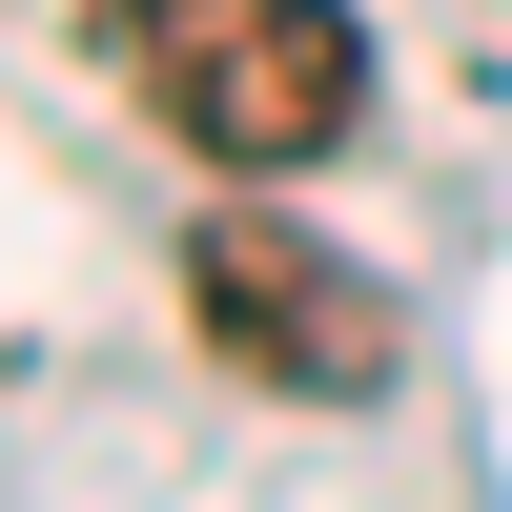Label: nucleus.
<instances>
[{
	"label": "nucleus",
	"instance_id": "f257e3e1",
	"mask_svg": "<svg viewBox=\"0 0 512 512\" xmlns=\"http://www.w3.org/2000/svg\"><path fill=\"white\" fill-rule=\"evenodd\" d=\"M123 103L205 164V185H308L369 123V21L349 0H82Z\"/></svg>",
	"mask_w": 512,
	"mask_h": 512
},
{
	"label": "nucleus",
	"instance_id": "f03ea898",
	"mask_svg": "<svg viewBox=\"0 0 512 512\" xmlns=\"http://www.w3.org/2000/svg\"><path fill=\"white\" fill-rule=\"evenodd\" d=\"M185 308H205V349L246 369V390H287V410H369L410 369V308H390V267H349L328 226H287L267 185H226L185 226Z\"/></svg>",
	"mask_w": 512,
	"mask_h": 512
}]
</instances>
